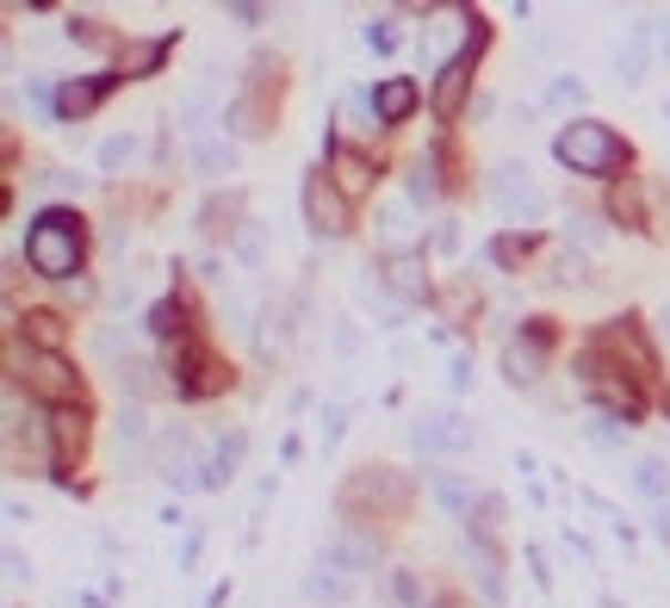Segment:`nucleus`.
Here are the masks:
<instances>
[{
    "instance_id": "nucleus-42",
    "label": "nucleus",
    "mask_w": 670,
    "mask_h": 608,
    "mask_svg": "<svg viewBox=\"0 0 670 608\" xmlns=\"http://www.w3.org/2000/svg\"><path fill=\"white\" fill-rule=\"evenodd\" d=\"M658 336H664V342H670V311H658Z\"/></svg>"
},
{
    "instance_id": "nucleus-19",
    "label": "nucleus",
    "mask_w": 670,
    "mask_h": 608,
    "mask_svg": "<svg viewBox=\"0 0 670 608\" xmlns=\"http://www.w3.org/2000/svg\"><path fill=\"white\" fill-rule=\"evenodd\" d=\"M478 497H484L478 484L453 478V472H435V503H441L447 515H472V509H478Z\"/></svg>"
},
{
    "instance_id": "nucleus-39",
    "label": "nucleus",
    "mask_w": 670,
    "mask_h": 608,
    "mask_svg": "<svg viewBox=\"0 0 670 608\" xmlns=\"http://www.w3.org/2000/svg\"><path fill=\"white\" fill-rule=\"evenodd\" d=\"M447 385H453V391H466V385H472V360H466V354H453V367H447Z\"/></svg>"
},
{
    "instance_id": "nucleus-5",
    "label": "nucleus",
    "mask_w": 670,
    "mask_h": 608,
    "mask_svg": "<svg viewBox=\"0 0 670 608\" xmlns=\"http://www.w3.org/2000/svg\"><path fill=\"white\" fill-rule=\"evenodd\" d=\"M13 373L32 379V391H38V398H50V404H75V398H81V379H75V367H69L63 354H32V360H25V348L13 342Z\"/></svg>"
},
{
    "instance_id": "nucleus-3",
    "label": "nucleus",
    "mask_w": 670,
    "mask_h": 608,
    "mask_svg": "<svg viewBox=\"0 0 670 608\" xmlns=\"http://www.w3.org/2000/svg\"><path fill=\"white\" fill-rule=\"evenodd\" d=\"M63 453L50 447V422L25 416V398L7 391V466L13 472H50Z\"/></svg>"
},
{
    "instance_id": "nucleus-17",
    "label": "nucleus",
    "mask_w": 670,
    "mask_h": 608,
    "mask_svg": "<svg viewBox=\"0 0 670 608\" xmlns=\"http://www.w3.org/2000/svg\"><path fill=\"white\" fill-rule=\"evenodd\" d=\"M305 596H311L317 608H342L348 596H354V577H348V571H329V565H317V571H305Z\"/></svg>"
},
{
    "instance_id": "nucleus-21",
    "label": "nucleus",
    "mask_w": 670,
    "mask_h": 608,
    "mask_svg": "<svg viewBox=\"0 0 670 608\" xmlns=\"http://www.w3.org/2000/svg\"><path fill=\"white\" fill-rule=\"evenodd\" d=\"M466 565L472 577H478V590L491 596V602H503V559L491 553V546H466Z\"/></svg>"
},
{
    "instance_id": "nucleus-32",
    "label": "nucleus",
    "mask_w": 670,
    "mask_h": 608,
    "mask_svg": "<svg viewBox=\"0 0 670 608\" xmlns=\"http://www.w3.org/2000/svg\"><path fill=\"white\" fill-rule=\"evenodd\" d=\"M584 435H590L596 447H621V429H615V416H590V422H584Z\"/></svg>"
},
{
    "instance_id": "nucleus-26",
    "label": "nucleus",
    "mask_w": 670,
    "mask_h": 608,
    "mask_svg": "<svg viewBox=\"0 0 670 608\" xmlns=\"http://www.w3.org/2000/svg\"><path fill=\"white\" fill-rule=\"evenodd\" d=\"M118 379H125V391H137V398H156L162 391V379H156L150 360H118Z\"/></svg>"
},
{
    "instance_id": "nucleus-18",
    "label": "nucleus",
    "mask_w": 670,
    "mask_h": 608,
    "mask_svg": "<svg viewBox=\"0 0 670 608\" xmlns=\"http://www.w3.org/2000/svg\"><path fill=\"white\" fill-rule=\"evenodd\" d=\"M112 87V75H94V81H69L63 94H56V112L63 118H81V112H94L100 106V94Z\"/></svg>"
},
{
    "instance_id": "nucleus-31",
    "label": "nucleus",
    "mask_w": 670,
    "mask_h": 608,
    "mask_svg": "<svg viewBox=\"0 0 670 608\" xmlns=\"http://www.w3.org/2000/svg\"><path fill=\"white\" fill-rule=\"evenodd\" d=\"M32 329H38V342H44V354H56V342H63V317L38 311V317H32Z\"/></svg>"
},
{
    "instance_id": "nucleus-16",
    "label": "nucleus",
    "mask_w": 670,
    "mask_h": 608,
    "mask_svg": "<svg viewBox=\"0 0 670 608\" xmlns=\"http://www.w3.org/2000/svg\"><path fill=\"white\" fill-rule=\"evenodd\" d=\"M385 292L398 298V305H416V298L429 292V274H422L416 255H398V261L385 267Z\"/></svg>"
},
{
    "instance_id": "nucleus-35",
    "label": "nucleus",
    "mask_w": 670,
    "mask_h": 608,
    "mask_svg": "<svg viewBox=\"0 0 670 608\" xmlns=\"http://www.w3.org/2000/svg\"><path fill=\"white\" fill-rule=\"evenodd\" d=\"M342 429H348V410H342V404H329V410H323V422H317L323 447H329V441H342Z\"/></svg>"
},
{
    "instance_id": "nucleus-14",
    "label": "nucleus",
    "mask_w": 670,
    "mask_h": 608,
    "mask_svg": "<svg viewBox=\"0 0 670 608\" xmlns=\"http://www.w3.org/2000/svg\"><path fill=\"white\" fill-rule=\"evenodd\" d=\"M416 81H404V75H391V81H379V94H373V106H379V118L385 125H404L410 112H416Z\"/></svg>"
},
{
    "instance_id": "nucleus-36",
    "label": "nucleus",
    "mask_w": 670,
    "mask_h": 608,
    "mask_svg": "<svg viewBox=\"0 0 670 608\" xmlns=\"http://www.w3.org/2000/svg\"><path fill=\"white\" fill-rule=\"evenodd\" d=\"M336 354H342V360L360 354V329L348 323V317H336Z\"/></svg>"
},
{
    "instance_id": "nucleus-12",
    "label": "nucleus",
    "mask_w": 670,
    "mask_h": 608,
    "mask_svg": "<svg viewBox=\"0 0 670 608\" xmlns=\"http://www.w3.org/2000/svg\"><path fill=\"white\" fill-rule=\"evenodd\" d=\"M187 168L205 174V181H224V174H236V143H224V137L187 143Z\"/></svg>"
},
{
    "instance_id": "nucleus-8",
    "label": "nucleus",
    "mask_w": 670,
    "mask_h": 608,
    "mask_svg": "<svg viewBox=\"0 0 670 608\" xmlns=\"http://www.w3.org/2000/svg\"><path fill=\"white\" fill-rule=\"evenodd\" d=\"M373 236H379V249L398 261V255H416V236H422V224H416V212H410L404 199H385L379 205V224H373Z\"/></svg>"
},
{
    "instance_id": "nucleus-10",
    "label": "nucleus",
    "mask_w": 670,
    "mask_h": 608,
    "mask_svg": "<svg viewBox=\"0 0 670 608\" xmlns=\"http://www.w3.org/2000/svg\"><path fill=\"white\" fill-rule=\"evenodd\" d=\"M546 367V323H534V336H515L509 348H503V379L509 385H534Z\"/></svg>"
},
{
    "instance_id": "nucleus-9",
    "label": "nucleus",
    "mask_w": 670,
    "mask_h": 608,
    "mask_svg": "<svg viewBox=\"0 0 670 608\" xmlns=\"http://www.w3.org/2000/svg\"><path fill=\"white\" fill-rule=\"evenodd\" d=\"M317 565L360 577V571H373V565H379V540H367L360 528H342V534H329V546H323V559H317Z\"/></svg>"
},
{
    "instance_id": "nucleus-28",
    "label": "nucleus",
    "mask_w": 670,
    "mask_h": 608,
    "mask_svg": "<svg viewBox=\"0 0 670 608\" xmlns=\"http://www.w3.org/2000/svg\"><path fill=\"white\" fill-rule=\"evenodd\" d=\"M472 528H478L484 540H491V534H503V497H491V491H484L478 509H472Z\"/></svg>"
},
{
    "instance_id": "nucleus-7",
    "label": "nucleus",
    "mask_w": 670,
    "mask_h": 608,
    "mask_svg": "<svg viewBox=\"0 0 670 608\" xmlns=\"http://www.w3.org/2000/svg\"><path fill=\"white\" fill-rule=\"evenodd\" d=\"M305 224H311L317 236L348 230V193L329 187V174H311V181H305Z\"/></svg>"
},
{
    "instance_id": "nucleus-25",
    "label": "nucleus",
    "mask_w": 670,
    "mask_h": 608,
    "mask_svg": "<svg viewBox=\"0 0 670 608\" xmlns=\"http://www.w3.org/2000/svg\"><path fill=\"white\" fill-rule=\"evenodd\" d=\"M236 261L249 267V274H261V267H267V230H261V224H243V230H236Z\"/></svg>"
},
{
    "instance_id": "nucleus-4",
    "label": "nucleus",
    "mask_w": 670,
    "mask_h": 608,
    "mask_svg": "<svg viewBox=\"0 0 670 608\" xmlns=\"http://www.w3.org/2000/svg\"><path fill=\"white\" fill-rule=\"evenodd\" d=\"M491 205H497L509 224H540L546 193L522 162H497V168H491Z\"/></svg>"
},
{
    "instance_id": "nucleus-40",
    "label": "nucleus",
    "mask_w": 670,
    "mask_h": 608,
    "mask_svg": "<svg viewBox=\"0 0 670 608\" xmlns=\"http://www.w3.org/2000/svg\"><path fill=\"white\" fill-rule=\"evenodd\" d=\"M522 255H528V249H522V236H503V243H497V261H503V267H515Z\"/></svg>"
},
{
    "instance_id": "nucleus-34",
    "label": "nucleus",
    "mask_w": 670,
    "mask_h": 608,
    "mask_svg": "<svg viewBox=\"0 0 670 608\" xmlns=\"http://www.w3.org/2000/svg\"><path fill=\"white\" fill-rule=\"evenodd\" d=\"M150 329H156V336H174V329H181V305H174V298H162L156 311H150Z\"/></svg>"
},
{
    "instance_id": "nucleus-38",
    "label": "nucleus",
    "mask_w": 670,
    "mask_h": 608,
    "mask_svg": "<svg viewBox=\"0 0 670 608\" xmlns=\"http://www.w3.org/2000/svg\"><path fill=\"white\" fill-rule=\"evenodd\" d=\"M615 218H627V224H639V193H627V187H615Z\"/></svg>"
},
{
    "instance_id": "nucleus-2",
    "label": "nucleus",
    "mask_w": 670,
    "mask_h": 608,
    "mask_svg": "<svg viewBox=\"0 0 670 608\" xmlns=\"http://www.w3.org/2000/svg\"><path fill=\"white\" fill-rule=\"evenodd\" d=\"M25 255H32V267L44 280H75L81 274V218L75 212H44V218H32Z\"/></svg>"
},
{
    "instance_id": "nucleus-41",
    "label": "nucleus",
    "mask_w": 670,
    "mask_h": 608,
    "mask_svg": "<svg viewBox=\"0 0 670 608\" xmlns=\"http://www.w3.org/2000/svg\"><path fill=\"white\" fill-rule=\"evenodd\" d=\"M391 596H398V602H416V577L398 571V577H391Z\"/></svg>"
},
{
    "instance_id": "nucleus-22",
    "label": "nucleus",
    "mask_w": 670,
    "mask_h": 608,
    "mask_svg": "<svg viewBox=\"0 0 670 608\" xmlns=\"http://www.w3.org/2000/svg\"><path fill=\"white\" fill-rule=\"evenodd\" d=\"M112 435H118V447H150L156 422H150V410H143V404H125V410H118V422H112Z\"/></svg>"
},
{
    "instance_id": "nucleus-27",
    "label": "nucleus",
    "mask_w": 670,
    "mask_h": 608,
    "mask_svg": "<svg viewBox=\"0 0 670 608\" xmlns=\"http://www.w3.org/2000/svg\"><path fill=\"white\" fill-rule=\"evenodd\" d=\"M546 106L577 112V106H584V81H577V75H553V87H546Z\"/></svg>"
},
{
    "instance_id": "nucleus-37",
    "label": "nucleus",
    "mask_w": 670,
    "mask_h": 608,
    "mask_svg": "<svg viewBox=\"0 0 670 608\" xmlns=\"http://www.w3.org/2000/svg\"><path fill=\"white\" fill-rule=\"evenodd\" d=\"M367 44H373L379 56H391V50H398V32H391L385 19H373V25H367Z\"/></svg>"
},
{
    "instance_id": "nucleus-24",
    "label": "nucleus",
    "mask_w": 670,
    "mask_h": 608,
    "mask_svg": "<svg viewBox=\"0 0 670 608\" xmlns=\"http://www.w3.org/2000/svg\"><path fill=\"white\" fill-rule=\"evenodd\" d=\"M137 156H143V143L131 137V131H118V137H106V143H100V168H106V174L131 168V162H137Z\"/></svg>"
},
{
    "instance_id": "nucleus-13",
    "label": "nucleus",
    "mask_w": 670,
    "mask_h": 608,
    "mask_svg": "<svg viewBox=\"0 0 670 608\" xmlns=\"http://www.w3.org/2000/svg\"><path fill=\"white\" fill-rule=\"evenodd\" d=\"M329 168H336V187L342 193H367L373 187V162L360 156V150H348V143H329Z\"/></svg>"
},
{
    "instance_id": "nucleus-1",
    "label": "nucleus",
    "mask_w": 670,
    "mask_h": 608,
    "mask_svg": "<svg viewBox=\"0 0 670 608\" xmlns=\"http://www.w3.org/2000/svg\"><path fill=\"white\" fill-rule=\"evenodd\" d=\"M553 156H559V168H571V174H596V181H608V174L627 168V143L615 137L602 118H571V125L553 137Z\"/></svg>"
},
{
    "instance_id": "nucleus-23",
    "label": "nucleus",
    "mask_w": 670,
    "mask_h": 608,
    "mask_svg": "<svg viewBox=\"0 0 670 608\" xmlns=\"http://www.w3.org/2000/svg\"><path fill=\"white\" fill-rule=\"evenodd\" d=\"M615 81H621V87H639V81H646V38L639 32H633V44L615 50Z\"/></svg>"
},
{
    "instance_id": "nucleus-33",
    "label": "nucleus",
    "mask_w": 670,
    "mask_h": 608,
    "mask_svg": "<svg viewBox=\"0 0 670 608\" xmlns=\"http://www.w3.org/2000/svg\"><path fill=\"white\" fill-rule=\"evenodd\" d=\"M199 218H205V230H212V236H218V230H230L224 218H236V193H230V199H212V205L199 212Z\"/></svg>"
},
{
    "instance_id": "nucleus-15",
    "label": "nucleus",
    "mask_w": 670,
    "mask_h": 608,
    "mask_svg": "<svg viewBox=\"0 0 670 608\" xmlns=\"http://www.w3.org/2000/svg\"><path fill=\"white\" fill-rule=\"evenodd\" d=\"M627 484H633L646 503H658V509H664V497H670V466H664V453H646V460H633Z\"/></svg>"
},
{
    "instance_id": "nucleus-11",
    "label": "nucleus",
    "mask_w": 670,
    "mask_h": 608,
    "mask_svg": "<svg viewBox=\"0 0 670 608\" xmlns=\"http://www.w3.org/2000/svg\"><path fill=\"white\" fill-rule=\"evenodd\" d=\"M478 50L484 44H472L466 56H453V63L435 75V112H441V118H453V112H460V100H466V75H472V56H478Z\"/></svg>"
},
{
    "instance_id": "nucleus-29",
    "label": "nucleus",
    "mask_w": 670,
    "mask_h": 608,
    "mask_svg": "<svg viewBox=\"0 0 670 608\" xmlns=\"http://www.w3.org/2000/svg\"><path fill=\"white\" fill-rule=\"evenodd\" d=\"M441 193V181H435V162H416V168H410V199L416 205H429Z\"/></svg>"
},
{
    "instance_id": "nucleus-20",
    "label": "nucleus",
    "mask_w": 670,
    "mask_h": 608,
    "mask_svg": "<svg viewBox=\"0 0 670 608\" xmlns=\"http://www.w3.org/2000/svg\"><path fill=\"white\" fill-rule=\"evenodd\" d=\"M236 460H243V435H218V447L205 453V484L218 491V484L236 478Z\"/></svg>"
},
{
    "instance_id": "nucleus-30",
    "label": "nucleus",
    "mask_w": 670,
    "mask_h": 608,
    "mask_svg": "<svg viewBox=\"0 0 670 608\" xmlns=\"http://www.w3.org/2000/svg\"><path fill=\"white\" fill-rule=\"evenodd\" d=\"M565 236H571V243H584V249H602V224L584 218V212H571V218H565Z\"/></svg>"
},
{
    "instance_id": "nucleus-6",
    "label": "nucleus",
    "mask_w": 670,
    "mask_h": 608,
    "mask_svg": "<svg viewBox=\"0 0 670 608\" xmlns=\"http://www.w3.org/2000/svg\"><path fill=\"white\" fill-rule=\"evenodd\" d=\"M410 441H416L422 453H472V422L460 416V410H422V416L410 422Z\"/></svg>"
}]
</instances>
